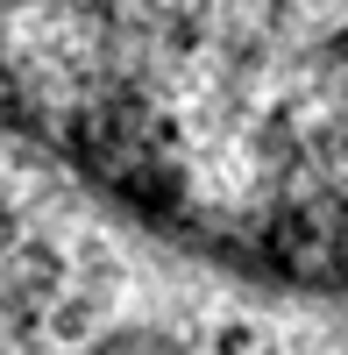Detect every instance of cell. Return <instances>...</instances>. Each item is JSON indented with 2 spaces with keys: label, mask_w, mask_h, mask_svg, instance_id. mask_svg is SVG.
<instances>
[{
  "label": "cell",
  "mask_w": 348,
  "mask_h": 355,
  "mask_svg": "<svg viewBox=\"0 0 348 355\" xmlns=\"http://www.w3.org/2000/svg\"><path fill=\"white\" fill-rule=\"evenodd\" d=\"M0 128L199 270L348 291V15H0Z\"/></svg>",
  "instance_id": "cell-1"
}]
</instances>
